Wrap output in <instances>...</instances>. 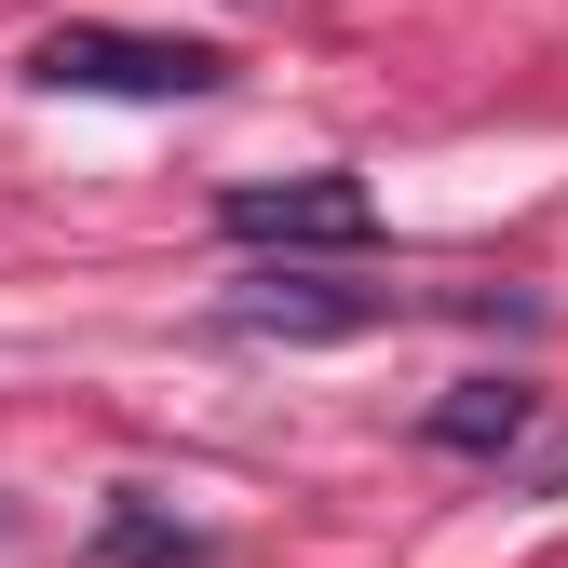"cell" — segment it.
<instances>
[{"instance_id": "6da1fadb", "label": "cell", "mask_w": 568, "mask_h": 568, "mask_svg": "<svg viewBox=\"0 0 568 568\" xmlns=\"http://www.w3.org/2000/svg\"><path fill=\"white\" fill-rule=\"evenodd\" d=\"M28 82L54 95H135V109H190V95H217L231 68L203 54V41H163V28H54L28 54Z\"/></svg>"}, {"instance_id": "7a4b0ae2", "label": "cell", "mask_w": 568, "mask_h": 568, "mask_svg": "<svg viewBox=\"0 0 568 568\" xmlns=\"http://www.w3.org/2000/svg\"><path fill=\"white\" fill-rule=\"evenodd\" d=\"M217 231L231 244H284V257H338V244H366L379 231V203H366V176H244V190H217Z\"/></svg>"}, {"instance_id": "3957f363", "label": "cell", "mask_w": 568, "mask_h": 568, "mask_svg": "<svg viewBox=\"0 0 568 568\" xmlns=\"http://www.w3.org/2000/svg\"><path fill=\"white\" fill-rule=\"evenodd\" d=\"M406 298H379V284H325V271H244L231 284V325L244 338H366V325H393Z\"/></svg>"}, {"instance_id": "277c9868", "label": "cell", "mask_w": 568, "mask_h": 568, "mask_svg": "<svg viewBox=\"0 0 568 568\" xmlns=\"http://www.w3.org/2000/svg\"><path fill=\"white\" fill-rule=\"evenodd\" d=\"M528 419H541V393H528V379H447L419 434H434L447 460H501V447H528Z\"/></svg>"}, {"instance_id": "5b68a950", "label": "cell", "mask_w": 568, "mask_h": 568, "mask_svg": "<svg viewBox=\"0 0 568 568\" xmlns=\"http://www.w3.org/2000/svg\"><path fill=\"white\" fill-rule=\"evenodd\" d=\"M95 555H109V568H203V528H190V515H163L150 487H122L109 528H95Z\"/></svg>"}]
</instances>
